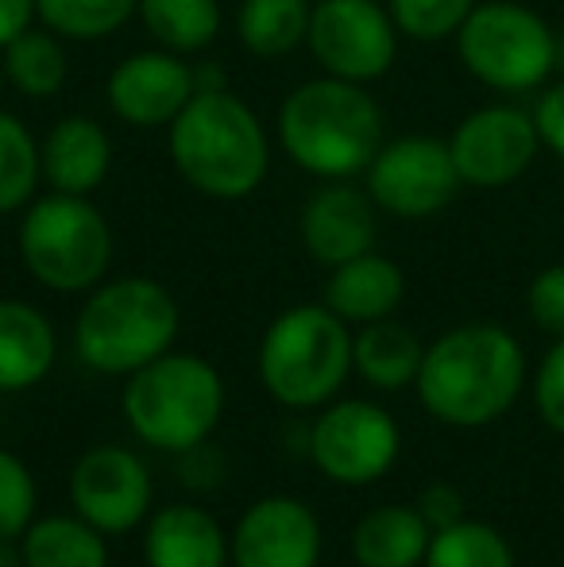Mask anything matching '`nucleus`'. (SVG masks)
Instances as JSON below:
<instances>
[{"label": "nucleus", "mask_w": 564, "mask_h": 567, "mask_svg": "<svg viewBox=\"0 0 564 567\" xmlns=\"http://www.w3.org/2000/svg\"><path fill=\"white\" fill-rule=\"evenodd\" d=\"M418 398L441 425L483 429L526 386V351L499 324H460L425 348Z\"/></svg>", "instance_id": "1"}, {"label": "nucleus", "mask_w": 564, "mask_h": 567, "mask_svg": "<svg viewBox=\"0 0 564 567\" xmlns=\"http://www.w3.org/2000/svg\"><path fill=\"white\" fill-rule=\"evenodd\" d=\"M402 298H407V275L399 262L379 251H363L340 262L325 282V306L345 324L383 321L402 306Z\"/></svg>", "instance_id": "18"}, {"label": "nucleus", "mask_w": 564, "mask_h": 567, "mask_svg": "<svg viewBox=\"0 0 564 567\" xmlns=\"http://www.w3.org/2000/svg\"><path fill=\"white\" fill-rule=\"evenodd\" d=\"M306 47L321 74L371 85L399 54V28L387 0H314Z\"/></svg>", "instance_id": "9"}, {"label": "nucleus", "mask_w": 564, "mask_h": 567, "mask_svg": "<svg viewBox=\"0 0 564 567\" xmlns=\"http://www.w3.org/2000/svg\"><path fill=\"white\" fill-rule=\"evenodd\" d=\"M4 78L16 93L31 101H47L66 85V51L51 28H28L0 51Z\"/></svg>", "instance_id": "25"}, {"label": "nucleus", "mask_w": 564, "mask_h": 567, "mask_svg": "<svg viewBox=\"0 0 564 567\" xmlns=\"http://www.w3.org/2000/svg\"><path fill=\"white\" fill-rule=\"evenodd\" d=\"M0 567H28L20 540H0Z\"/></svg>", "instance_id": "38"}, {"label": "nucleus", "mask_w": 564, "mask_h": 567, "mask_svg": "<svg viewBox=\"0 0 564 567\" xmlns=\"http://www.w3.org/2000/svg\"><path fill=\"white\" fill-rule=\"evenodd\" d=\"M449 151L464 186L503 189L534 166L542 151L534 113L519 105H483L452 127Z\"/></svg>", "instance_id": "12"}, {"label": "nucleus", "mask_w": 564, "mask_h": 567, "mask_svg": "<svg viewBox=\"0 0 564 567\" xmlns=\"http://www.w3.org/2000/svg\"><path fill=\"white\" fill-rule=\"evenodd\" d=\"M20 259L39 286L54 293H90L113 262V228L105 213L78 194H47L23 209Z\"/></svg>", "instance_id": "7"}, {"label": "nucleus", "mask_w": 564, "mask_h": 567, "mask_svg": "<svg viewBox=\"0 0 564 567\" xmlns=\"http://www.w3.org/2000/svg\"><path fill=\"white\" fill-rule=\"evenodd\" d=\"M314 0H240L236 8V35L256 59H286L309 35Z\"/></svg>", "instance_id": "24"}, {"label": "nucleus", "mask_w": 564, "mask_h": 567, "mask_svg": "<svg viewBox=\"0 0 564 567\" xmlns=\"http://www.w3.org/2000/svg\"><path fill=\"white\" fill-rule=\"evenodd\" d=\"M194 90L197 93L228 90V74L221 70V62H197V66H194Z\"/></svg>", "instance_id": "37"}, {"label": "nucleus", "mask_w": 564, "mask_h": 567, "mask_svg": "<svg viewBox=\"0 0 564 567\" xmlns=\"http://www.w3.org/2000/svg\"><path fill=\"white\" fill-rule=\"evenodd\" d=\"M39 20L59 39L98 43L140 12V0H35Z\"/></svg>", "instance_id": "28"}, {"label": "nucleus", "mask_w": 564, "mask_h": 567, "mask_svg": "<svg viewBox=\"0 0 564 567\" xmlns=\"http://www.w3.org/2000/svg\"><path fill=\"white\" fill-rule=\"evenodd\" d=\"M28 567H109L105 533L85 517H39L20 537Z\"/></svg>", "instance_id": "23"}, {"label": "nucleus", "mask_w": 564, "mask_h": 567, "mask_svg": "<svg viewBox=\"0 0 564 567\" xmlns=\"http://www.w3.org/2000/svg\"><path fill=\"white\" fill-rule=\"evenodd\" d=\"M194 66L174 51H136L116 62L105 82V101L116 120L132 127H171L194 97Z\"/></svg>", "instance_id": "15"}, {"label": "nucleus", "mask_w": 564, "mask_h": 567, "mask_svg": "<svg viewBox=\"0 0 564 567\" xmlns=\"http://www.w3.org/2000/svg\"><path fill=\"white\" fill-rule=\"evenodd\" d=\"M363 174H368V194L376 209L399 220H425L449 209L464 186L452 163L449 140H433V135H399L383 143Z\"/></svg>", "instance_id": "10"}, {"label": "nucleus", "mask_w": 564, "mask_h": 567, "mask_svg": "<svg viewBox=\"0 0 564 567\" xmlns=\"http://www.w3.org/2000/svg\"><path fill=\"white\" fill-rule=\"evenodd\" d=\"M43 182L54 194L90 197L113 166V140L93 116H62L39 143Z\"/></svg>", "instance_id": "17"}, {"label": "nucleus", "mask_w": 564, "mask_h": 567, "mask_svg": "<svg viewBox=\"0 0 564 567\" xmlns=\"http://www.w3.org/2000/svg\"><path fill=\"white\" fill-rule=\"evenodd\" d=\"M422 359L425 343L418 340V332L391 317L360 324V332L352 337V371L376 390L414 386Z\"/></svg>", "instance_id": "22"}, {"label": "nucleus", "mask_w": 564, "mask_h": 567, "mask_svg": "<svg viewBox=\"0 0 564 567\" xmlns=\"http://www.w3.org/2000/svg\"><path fill=\"white\" fill-rule=\"evenodd\" d=\"M182 309L163 282L143 275L113 278L90 290L74 321V351L90 371L136 374L178 340Z\"/></svg>", "instance_id": "4"}, {"label": "nucleus", "mask_w": 564, "mask_h": 567, "mask_svg": "<svg viewBox=\"0 0 564 567\" xmlns=\"http://www.w3.org/2000/svg\"><path fill=\"white\" fill-rule=\"evenodd\" d=\"M402 433L394 417L376 402L348 398L337 402L309 429V455L317 471L340 486H368L394 467Z\"/></svg>", "instance_id": "11"}, {"label": "nucleus", "mask_w": 564, "mask_h": 567, "mask_svg": "<svg viewBox=\"0 0 564 567\" xmlns=\"http://www.w3.org/2000/svg\"><path fill=\"white\" fill-rule=\"evenodd\" d=\"M147 567H228V537L217 517L189 502L158 509L143 537Z\"/></svg>", "instance_id": "19"}, {"label": "nucleus", "mask_w": 564, "mask_h": 567, "mask_svg": "<svg viewBox=\"0 0 564 567\" xmlns=\"http://www.w3.org/2000/svg\"><path fill=\"white\" fill-rule=\"evenodd\" d=\"M279 147L298 171L321 182H348L368 171L383 147V109L363 85L321 74L286 93Z\"/></svg>", "instance_id": "3"}, {"label": "nucleus", "mask_w": 564, "mask_h": 567, "mask_svg": "<svg viewBox=\"0 0 564 567\" xmlns=\"http://www.w3.org/2000/svg\"><path fill=\"white\" fill-rule=\"evenodd\" d=\"M236 567H317L321 560V522L306 502L271 494L244 509L228 537Z\"/></svg>", "instance_id": "14"}, {"label": "nucleus", "mask_w": 564, "mask_h": 567, "mask_svg": "<svg viewBox=\"0 0 564 567\" xmlns=\"http://www.w3.org/2000/svg\"><path fill=\"white\" fill-rule=\"evenodd\" d=\"M4 85H8V78H4V62H0V93H4Z\"/></svg>", "instance_id": "39"}, {"label": "nucleus", "mask_w": 564, "mask_h": 567, "mask_svg": "<svg viewBox=\"0 0 564 567\" xmlns=\"http://www.w3.org/2000/svg\"><path fill=\"white\" fill-rule=\"evenodd\" d=\"M457 54L495 93H534L561 62V39L519 0H480L457 31Z\"/></svg>", "instance_id": "8"}, {"label": "nucleus", "mask_w": 564, "mask_h": 567, "mask_svg": "<svg viewBox=\"0 0 564 567\" xmlns=\"http://www.w3.org/2000/svg\"><path fill=\"white\" fill-rule=\"evenodd\" d=\"M225 413V382L209 359L166 351L151 359L124 386V417L147 449L194 452L209 441Z\"/></svg>", "instance_id": "5"}, {"label": "nucleus", "mask_w": 564, "mask_h": 567, "mask_svg": "<svg viewBox=\"0 0 564 567\" xmlns=\"http://www.w3.org/2000/svg\"><path fill=\"white\" fill-rule=\"evenodd\" d=\"M166 155L189 189L213 202H244L271 171V135L233 90L194 93L166 127Z\"/></svg>", "instance_id": "2"}, {"label": "nucleus", "mask_w": 564, "mask_h": 567, "mask_svg": "<svg viewBox=\"0 0 564 567\" xmlns=\"http://www.w3.org/2000/svg\"><path fill=\"white\" fill-rule=\"evenodd\" d=\"M140 20L163 51L197 54L221 35V0H140Z\"/></svg>", "instance_id": "26"}, {"label": "nucleus", "mask_w": 564, "mask_h": 567, "mask_svg": "<svg viewBox=\"0 0 564 567\" xmlns=\"http://www.w3.org/2000/svg\"><path fill=\"white\" fill-rule=\"evenodd\" d=\"M35 522V478L28 463L0 449V540H20Z\"/></svg>", "instance_id": "31"}, {"label": "nucleus", "mask_w": 564, "mask_h": 567, "mask_svg": "<svg viewBox=\"0 0 564 567\" xmlns=\"http://www.w3.org/2000/svg\"><path fill=\"white\" fill-rule=\"evenodd\" d=\"M418 514L425 517V525L429 529H449V525H457V522H464V494L457 491V486H449V483H433V486H425L422 494H418Z\"/></svg>", "instance_id": "35"}, {"label": "nucleus", "mask_w": 564, "mask_h": 567, "mask_svg": "<svg viewBox=\"0 0 564 567\" xmlns=\"http://www.w3.org/2000/svg\"><path fill=\"white\" fill-rule=\"evenodd\" d=\"M59 340L47 313L28 301H0V394H20L51 374Z\"/></svg>", "instance_id": "20"}, {"label": "nucleus", "mask_w": 564, "mask_h": 567, "mask_svg": "<svg viewBox=\"0 0 564 567\" xmlns=\"http://www.w3.org/2000/svg\"><path fill=\"white\" fill-rule=\"evenodd\" d=\"M534 124L537 135H542V147L553 151L564 163V78L557 85H545L542 90V97L534 105Z\"/></svg>", "instance_id": "34"}, {"label": "nucleus", "mask_w": 564, "mask_h": 567, "mask_svg": "<svg viewBox=\"0 0 564 567\" xmlns=\"http://www.w3.org/2000/svg\"><path fill=\"white\" fill-rule=\"evenodd\" d=\"M39 20L35 0H0V51Z\"/></svg>", "instance_id": "36"}, {"label": "nucleus", "mask_w": 564, "mask_h": 567, "mask_svg": "<svg viewBox=\"0 0 564 567\" xmlns=\"http://www.w3.org/2000/svg\"><path fill=\"white\" fill-rule=\"evenodd\" d=\"M422 567H514V553L499 529L464 517L433 533Z\"/></svg>", "instance_id": "29"}, {"label": "nucleus", "mask_w": 564, "mask_h": 567, "mask_svg": "<svg viewBox=\"0 0 564 567\" xmlns=\"http://www.w3.org/2000/svg\"><path fill=\"white\" fill-rule=\"evenodd\" d=\"M433 529L418 506H376L352 529V560L360 567H422Z\"/></svg>", "instance_id": "21"}, {"label": "nucleus", "mask_w": 564, "mask_h": 567, "mask_svg": "<svg viewBox=\"0 0 564 567\" xmlns=\"http://www.w3.org/2000/svg\"><path fill=\"white\" fill-rule=\"evenodd\" d=\"M526 309L542 332L564 337V262L545 267L542 275H534L530 293H526Z\"/></svg>", "instance_id": "33"}, {"label": "nucleus", "mask_w": 564, "mask_h": 567, "mask_svg": "<svg viewBox=\"0 0 564 567\" xmlns=\"http://www.w3.org/2000/svg\"><path fill=\"white\" fill-rule=\"evenodd\" d=\"M534 405L545 425L564 436V337H557V343L545 351L542 367H537Z\"/></svg>", "instance_id": "32"}, {"label": "nucleus", "mask_w": 564, "mask_h": 567, "mask_svg": "<svg viewBox=\"0 0 564 567\" xmlns=\"http://www.w3.org/2000/svg\"><path fill=\"white\" fill-rule=\"evenodd\" d=\"M151 471L136 452L121 444L90 449L70 471V502L101 533H132L151 514Z\"/></svg>", "instance_id": "13"}, {"label": "nucleus", "mask_w": 564, "mask_h": 567, "mask_svg": "<svg viewBox=\"0 0 564 567\" xmlns=\"http://www.w3.org/2000/svg\"><path fill=\"white\" fill-rule=\"evenodd\" d=\"M39 182H43L39 140L20 116L0 109V217L28 209L35 202Z\"/></svg>", "instance_id": "27"}, {"label": "nucleus", "mask_w": 564, "mask_h": 567, "mask_svg": "<svg viewBox=\"0 0 564 567\" xmlns=\"http://www.w3.org/2000/svg\"><path fill=\"white\" fill-rule=\"evenodd\" d=\"M376 202L368 189L348 182H325L321 189L309 194V202L301 205L298 231L306 251L325 267H340V262L356 259V255L376 247Z\"/></svg>", "instance_id": "16"}, {"label": "nucleus", "mask_w": 564, "mask_h": 567, "mask_svg": "<svg viewBox=\"0 0 564 567\" xmlns=\"http://www.w3.org/2000/svg\"><path fill=\"white\" fill-rule=\"evenodd\" d=\"M475 4L480 0H387L399 35L414 39V43L457 39V31L464 28Z\"/></svg>", "instance_id": "30"}, {"label": "nucleus", "mask_w": 564, "mask_h": 567, "mask_svg": "<svg viewBox=\"0 0 564 567\" xmlns=\"http://www.w3.org/2000/svg\"><path fill=\"white\" fill-rule=\"evenodd\" d=\"M352 371V332L329 306H294L259 340V382L286 410L325 405Z\"/></svg>", "instance_id": "6"}]
</instances>
